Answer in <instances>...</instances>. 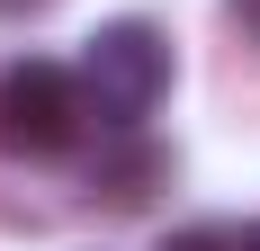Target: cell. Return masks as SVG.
Segmentation results:
<instances>
[{
  "instance_id": "4",
  "label": "cell",
  "mask_w": 260,
  "mask_h": 251,
  "mask_svg": "<svg viewBox=\"0 0 260 251\" xmlns=\"http://www.w3.org/2000/svg\"><path fill=\"white\" fill-rule=\"evenodd\" d=\"M27 9H54V0H0V18H27Z\"/></svg>"
},
{
  "instance_id": "3",
  "label": "cell",
  "mask_w": 260,
  "mask_h": 251,
  "mask_svg": "<svg viewBox=\"0 0 260 251\" xmlns=\"http://www.w3.org/2000/svg\"><path fill=\"white\" fill-rule=\"evenodd\" d=\"M161 251H260V225H242V233H224V225H188V233H171Z\"/></svg>"
},
{
  "instance_id": "1",
  "label": "cell",
  "mask_w": 260,
  "mask_h": 251,
  "mask_svg": "<svg viewBox=\"0 0 260 251\" xmlns=\"http://www.w3.org/2000/svg\"><path fill=\"white\" fill-rule=\"evenodd\" d=\"M81 99L99 125H144L171 99V36L153 18H108L81 45Z\"/></svg>"
},
{
  "instance_id": "2",
  "label": "cell",
  "mask_w": 260,
  "mask_h": 251,
  "mask_svg": "<svg viewBox=\"0 0 260 251\" xmlns=\"http://www.w3.org/2000/svg\"><path fill=\"white\" fill-rule=\"evenodd\" d=\"M81 117H90L81 72H63V63H45V54H27V63L0 72V152L45 162V152H63L81 135Z\"/></svg>"
}]
</instances>
